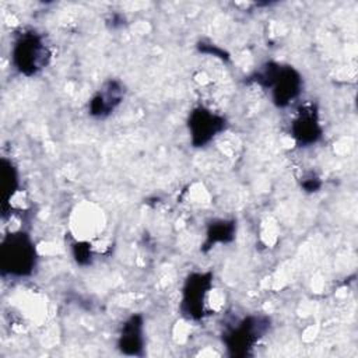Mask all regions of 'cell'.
Returning a JSON list of instances; mask_svg holds the SVG:
<instances>
[{"instance_id":"obj_1","label":"cell","mask_w":358,"mask_h":358,"mask_svg":"<svg viewBox=\"0 0 358 358\" xmlns=\"http://www.w3.org/2000/svg\"><path fill=\"white\" fill-rule=\"evenodd\" d=\"M255 80L262 87L271 91L273 102L277 106H287L294 101L299 95L302 85V78L296 70L275 63L266 64V67L257 73Z\"/></svg>"},{"instance_id":"obj_2","label":"cell","mask_w":358,"mask_h":358,"mask_svg":"<svg viewBox=\"0 0 358 358\" xmlns=\"http://www.w3.org/2000/svg\"><path fill=\"white\" fill-rule=\"evenodd\" d=\"M11 59L21 74L32 76L49 63L50 52L42 35L35 31H24L14 41Z\"/></svg>"},{"instance_id":"obj_3","label":"cell","mask_w":358,"mask_h":358,"mask_svg":"<svg viewBox=\"0 0 358 358\" xmlns=\"http://www.w3.org/2000/svg\"><path fill=\"white\" fill-rule=\"evenodd\" d=\"M35 246L24 232L10 234L1 248V267L11 275H28L35 267Z\"/></svg>"},{"instance_id":"obj_4","label":"cell","mask_w":358,"mask_h":358,"mask_svg":"<svg viewBox=\"0 0 358 358\" xmlns=\"http://www.w3.org/2000/svg\"><path fill=\"white\" fill-rule=\"evenodd\" d=\"M211 288L210 273H194L192 274L183 288L182 310L185 315L193 319H200L204 315L206 298Z\"/></svg>"},{"instance_id":"obj_5","label":"cell","mask_w":358,"mask_h":358,"mask_svg":"<svg viewBox=\"0 0 358 358\" xmlns=\"http://www.w3.org/2000/svg\"><path fill=\"white\" fill-rule=\"evenodd\" d=\"M267 329V320L264 317L250 316L243 319L235 329H232L227 337L225 343L234 355H245L249 348L262 337Z\"/></svg>"},{"instance_id":"obj_6","label":"cell","mask_w":358,"mask_h":358,"mask_svg":"<svg viewBox=\"0 0 358 358\" xmlns=\"http://www.w3.org/2000/svg\"><path fill=\"white\" fill-rule=\"evenodd\" d=\"M225 126L221 116L213 113L206 108H196L189 116V131L192 143L196 147H201L213 140Z\"/></svg>"},{"instance_id":"obj_7","label":"cell","mask_w":358,"mask_h":358,"mask_svg":"<svg viewBox=\"0 0 358 358\" xmlns=\"http://www.w3.org/2000/svg\"><path fill=\"white\" fill-rule=\"evenodd\" d=\"M291 131L294 138L303 145L313 144L320 138L322 126L319 123V116L315 106L305 105L299 108L292 120Z\"/></svg>"},{"instance_id":"obj_8","label":"cell","mask_w":358,"mask_h":358,"mask_svg":"<svg viewBox=\"0 0 358 358\" xmlns=\"http://www.w3.org/2000/svg\"><path fill=\"white\" fill-rule=\"evenodd\" d=\"M123 90L116 81L106 83L90 101V113L96 117L108 116L122 102Z\"/></svg>"},{"instance_id":"obj_9","label":"cell","mask_w":358,"mask_h":358,"mask_svg":"<svg viewBox=\"0 0 358 358\" xmlns=\"http://www.w3.org/2000/svg\"><path fill=\"white\" fill-rule=\"evenodd\" d=\"M143 347V320L140 316H131L122 329L119 348L124 354L137 355Z\"/></svg>"},{"instance_id":"obj_10","label":"cell","mask_w":358,"mask_h":358,"mask_svg":"<svg viewBox=\"0 0 358 358\" xmlns=\"http://www.w3.org/2000/svg\"><path fill=\"white\" fill-rule=\"evenodd\" d=\"M234 222L218 221L210 225L207 232V243L213 245L217 242H228L234 238Z\"/></svg>"},{"instance_id":"obj_11","label":"cell","mask_w":358,"mask_h":358,"mask_svg":"<svg viewBox=\"0 0 358 358\" xmlns=\"http://www.w3.org/2000/svg\"><path fill=\"white\" fill-rule=\"evenodd\" d=\"M74 257L77 259L78 263H87V262H90L91 252L85 245H80V246L77 245L74 248Z\"/></svg>"}]
</instances>
